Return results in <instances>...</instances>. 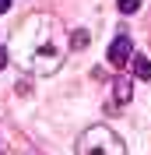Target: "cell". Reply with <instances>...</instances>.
<instances>
[{
    "instance_id": "obj_7",
    "label": "cell",
    "mask_w": 151,
    "mask_h": 155,
    "mask_svg": "<svg viewBox=\"0 0 151 155\" xmlns=\"http://www.w3.org/2000/svg\"><path fill=\"white\" fill-rule=\"evenodd\" d=\"M0 67H7V49L0 46Z\"/></svg>"
},
{
    "instance_id": "obj_2",
    "label": "cell",
    "mask_w": 151,
    "mask_h": 155,
    "mask_svg": "<svg viewBox=\"0 0 151 155\" xmlns=\"http://www.w3.org/2000/svg\"><path fill=\"white\" fill-rule=\"evenodd\" d=\"M130 39L127 35H116L113 39V46H109V64H113V67H123V64H127V60H130Z\"/></svg>"
},
{
    "instance_id": "obj_8",
    "label": "cell",
    "mask_w": 151,
    "mask_h": 155,
    "mask_svg": "<svg viewBox=\"0 0 151 155\" xmlns=\"http://www.w3.org/2000/svg\"><path fill=\"white\" fill-rule=\"evenodd\" d=\"M11 11V0H0V14H7Z\"/></svg>"
},
{
    "instance_id": "obj_6",
    "label": "cell",
    "mask_w": 151,
    "mask_h": 155,
    "mask_svg": "<svg viewBox=\"0 0 151 155\" xmlns=\"http://www.w3.org/2000/svg\"><path fill=\"white\" fill-rule=\"evenodd\" d=\"M116 7L123 14H133V11H141V0H116Z\"/></svg>"
},
{
    "instance_id": "obj_5",
    "label": "cell",
    "mask_w": 151,
    "mask_h": 155,
    "mask_svg": "<svg viewBox=\"0 0 151 155\" xmlns=\"http://www.w3.org/2000/svg\"><path fill=\"white\" fill-rule=\"evenodd\" d=\"M70 46H74V49H85V46H88V32H85V28L70 32Z\"/></svg>"
},
{
    "instance_id": "obj_3",
    "label": "cell",
    "mask_w": 151,
    "mask_h": 155,
    "mask_svg": "<svg viewBox=\"0 0 151 155\" xmlns=\"http://www.w3.org/2000/svg\"><path fill=\"white\" fill-rule=\"evenodd\" d=\"M127 102H130V78L120 74V78H116V85H113V109H123Z\"/></svg>"
},
{
    "instance_id": "obj_1",
    "label": "cell",
    "mask_w": 151,
    "mask_h": 155,
    "mask_svg": "<svg viewBox=\"0 0 151 155\" xmlns=\"http://www.w3.org/2000/svg\"><path fill=\"white\" fill-rule=\"evenodd\" d=\"M77 155H127V145L109 127H88L77 137Z\"/></svg>"
},
{
    "instance_id": "obj_4",
    "label": "cell",
    "mask_w": 151,
    "mask_h": 155,
    "mask_svg": "<svg viewBox=\"0 0 151 155\" xmlns=\"http://www.w3.org/2000/svg\"><path fill=\"white\" fill-rule=\"evenodd\" d=\"M133 74L141 81H151V60L148 57H133Z\"/></svg>"
}]
</instances>
